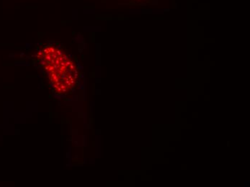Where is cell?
Segmentation results:
<instances>
[{
    "label": "cell",
    "instance_id": "1",
    "mask_svg": "<svg viewBox=\"0 0 250 187\" xmlns=\"http://www.w3.org/2000/svg\"><path fill=\"white\" fill-rule=\"evenodd\" d=\"M38 64L47 76L52 86L65 92L75 86L79 68L74 58L61 45H44L36 54Z\"/></svg>",
    "mask_w": 250,
    "mask_h": 187
}]
</instances>
